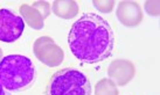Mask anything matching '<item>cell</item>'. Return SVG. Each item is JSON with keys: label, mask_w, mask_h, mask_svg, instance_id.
Here are the masks:
<instances>
[{"label": "cell", "mask_w": 160, "mask_h": 95, "mask_svg": "<svg viewBox=\"0 0 160 95\" xmlns=\"http://www.w3.org/2000/svg\"><path fill=\"white\" fill-rule=\"evenodd\" d=\"M32 6H34V7L42 14L43 19L49 16V14H50V5H49L47 1H35Z\"/></svg>", "instance_id": "obj_12"}, {"label": "cell", "mask_w": 160, "mask_h": 95, "mask_svg": "<svg viewBox=\"0 0 160 95\" xmlns=\"http://www.w3.org/2000/svg\"><path fill=\"white\" fill-rule=\"evenodd\" d=\"M53 12L56 16L61 19L70 20L78 13V5L72 0H56L53 2Z\"/></svg>", "instance_id": "obj_8"}, {"label": "cell", "mask_w": 160, "mask_h": 95, "mask_svg": "<svg viewBox=\"0 0 160 95\" xmlns=\"http://www.w3.org/2000/svg\"><path fill=\"white\" fill-rule=\"evenodd\" d=\"M0 95H8L6 93V91H5V87L1 85V82H0Z\"/></svg>", "instance_id": "obj_14"}, {"label": "cell", "mask_w": 160, "mask_h": 95, "mask_svg": "<svg viewBox=\"0 0 160 95\" xmlns=\"http://www.w3.org/2000/svg\"><path fill=\"white\" fill-rule=\"evenodd\" d=\"M95 95H118V89L112 80L102 79L95 86Z\"/></svg>", "instance_id": "obj_10"}, {"label": "cell", "mask_w": 160, "mask_h": 95, "mask_svg": "<svg viewBox=\"0 0 160 95\" xmlns=\"http://www.w3.org/2000/svg\"><path fill=\"white\" fill-rule=\"evenodd\" d=\"M25 22L19 14L6 8L0 9V41L12 43L21 37Z\"/></svg>", "instance_id": "obj_5"}, {"label": "cell", "mask_w": 160, "mask_h": 95, "mask_svg": "<svg viewBox=\"0 0 160 95\" xmlns=\"http://www.w3.org/2000/svg\"><path fill=\"white\" fill-rule=\"evenodd\" d=\"M33 51L36 58L49 67L58 66L64 58L62 49L48 36H42L36 39L33 45Z\"/></svg>", "instance_id": "obj_4"}, {"label": "cell", "mask_w": 160, "mask_h": 95, "mask_svg": "<svg viewBox=\"0 0 160 95\" xmlns=\"http://www.w3.org/2000/svg\"><path fill=\"white\" fill-rule=\"evenodd\" d=\"M35 79V66L22 55H8L0 61V82L7 91H21Z\"/></svg>", "instance_id": "obj_2"}, {"label": "cell", "mask_w": 160, "mask_h": 95, "mask_svg": "<svg viewBox=\"0 0 160 95\" xmlns=\"http://www.w3.org/2000/svg\"><path fill=\"white\" fill-rule=\"evenodd\" d=\"M145 9L150 15H159V2L158 1H146Z\"/></svg>", "instance_id": "obj_13"}, {"label": "cell", "mask_w": 160, "mask_h": 95, "mask_svg": "<svg viewBox=\"0 0 160 95\" xmlns=\"http://www.w3.org/2000/svg\"><path fill=\"white\" fill-rule=\"evenodd\" d=\"M108 74L110 80L116 82L118 86H125L131 79H133L134 66L129 61L116 59L109 66Z\"/></svg>", "instance_id": "obj_6"}, {"label": "cell", "mask_w": 160, "mask_h": 95, "mask_svg": "<svg viewBox=\"0 0 160 95\" xmlns=\"http://www.w3.org/2000/svg\"><path fill=\"white\" fill-rule=\"evenodd\" d=\"M68 44L80 61L93 64L110 58L115 49V33L101 15L85 13L72 25Z\"/></svg>", "instance_id": "obj_1"}, {"label": "cell", "mask_w": 160, "mask_h": 95, "mask_svg": "<svg viewBox=\"0 0 160 95\" xmlns=\"http://www.w3.org/2000/svg\"><path fill=\"white\" fill-rule=\"evenodd\" d=\"M117 16L119 21L128 27H134L142 20L140 6L134 1H120L117 8Z\"/></svg>", "instance_id": "obj_7"}, {"label": "cell", "mask_w": 160, "mask_h": 95, "mask_svg": "<svg viewBox=\"0 0 160 95\" xmlns=\"http://www.w3.org/2000/svg\"><path fill=\"white\" fill-rule=\"evenodd\" d=\"M20 14L22 17L23 21H26L28 23V26L32 27L33 29H42L43 28V16L42 14L34 7V6H29V5L23 4L20 7Z\"/></svg>", "instance_id": "obj_9"}, {"label": "cell", "mask_w": 160, "mask_h": 95, "mask_svg": "<svg viewBox=\"0 0 160 95\" xmlns=\"http://www.w3.org/2000/svg\"><path fill=\"white\" fill-rule=\"evenodd\" d=\"M93 6L101 11V12H104V13H110L115 6V1H98V0H93Z\"/></svg>", "instance_id": "obj_11"}, {"label": "cell", "mask_w": 160, "mask_h": 95, "mask_svg": "<svg viewBox=\"0 0 160 95\" xmlns=\"http://www.w3.org/2000/svg\"><path fill=\"white\" fill-rule=\"evenodd\" d=\"M1 59H2V50L0 49V61H1Z\"/></svg>", "instance_id": "obj_15"}, {"label": "cell", "mask_w": 160, "mask_h": 95, "mask_svg": "<svg viewBox=\"0 0 160 95\" xmlns=\"http://www.w3.org/2000/svg\"><path fill=\"white\" fill-rule=\"evenodd\" d=\"M47 95H91L92 87L84 73L75 69H63L52 75Z\"/></svg>", "instance_id": "obj_3"}]
</instances>
